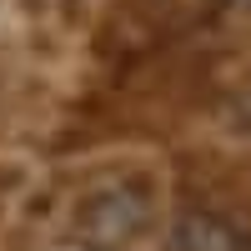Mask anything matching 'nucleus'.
Segmentation results:
<instances>
[{
  "label": "nucleus",
  "mask_w": 251,
  "mask_h": 251,
  "mask_svg": "<svg viewBox=\"0 0 251 251\" xmlns=\"http://www.w3.org/2000/svg\"><path fill=\"white\" fill-rule=\"evenodd\" d=\"M241 5H251V0H241Z\"/></svg>",
  "instance_id": "nucleus-3"
},
{
  "label": "nucleus",
  "mask_w": 251,
  "mask_h": 251,
  "mask_svg": "<svg viewBox=\"0 0 251 251\" xmlns=\"http://www.w3.org/2000/svg\"><path fill=\"white\" fill-rule=\"evenodd\" d=\"M176 241L181 251H241V236L221 216H206V211H186L176 221Z\"/></svg>",
  "instance_id": "nucleus-2"
},
{
  "label": "nucleus",
  "mask_w": 251,
  "mask_h": 251,
  "mask_svg": "<svg viewBox=\"0 0 251 251\" xmlns=\"http://www.w3.org/2000/svg\"><path fill=\"white\" fill-rule=\"evenodd\" d=\"M141 221H146V196L121 186V191L96 196L86 211H80V231H86L91 241H126Z\"/></svg>",
  "instance_id": "nucleus-1"
}]
</instances>
